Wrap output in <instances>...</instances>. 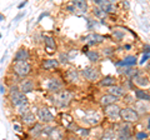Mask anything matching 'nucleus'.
Here are the masks:
<instances>
[{"label": "nucleus", "instance_id": "nucleus-10", "mask_svg": "<svg viewBox=\"0 0 150 140\" xmlns=\"http://www.w3.org/2000/svg\"><path fill=\"white\" fill-rule=\"evenodd\" d=\"M103 40H104V36H101L99 34H95V33H93V34H89L86 38H84V41H85L88 45L99 44V43H101Z\"/></svg>", "mask_w": 150, "mask_h": 140}, {"label": "nucleus", "instance_id": "nucleus-2", "mask_svg": "<svg viewBox=\"0 0 150 140\" xmlns=\"http://www.w3.org/2000/svg\"><path fill=\"white\" fill-rule=\"evenodd\" d=\"M10 99H11V103H13V105L14 106H16V108H19V113L23 114V113H25L26 110H24V108L28 104V99H26V96L23 94V93H16V94H14L10 96Z\"/></svg>", "mask_w": 150, "mask_h": 140}, {"label": "nucleus", "instance_id": "nucleus-19", "mask_svg": "<svg viewBox=\"0 0 150 140\" xmlns=\"http://www.w3.org/2000/svg\"><path fill=\"white\" fill-rule=\"evenodd\" d=\"M109 91H110L111 95H114V96H116V98L123 96V95H125V93H126L124 88H121V86H112Z\"/></svg>", "mask_w": 150, "mask_h": 140}, {"label": "nucleus", "instance_id": "nucleus-1", "mask_svg": "<svg viewBox=\"0 0 150 140\" xmlns=\"http://www.w3.org/2000/svg\"><path fill=\"white\" fill-rule=\"evenodd\" d=\"M71 93L69 90H60L58 93H55L54 96H53V103L59 106V108H64V106H67L69 104V101L71 100Z\"/></svg>", "mask_w": 150, "mask_h": 140}, {"label": "nucleus", "instance_id": "nucleus-13", "mask_svg": "<svg viewBox=\"0 0 150 140\" xmlns=\"http://www.w3.org/2000/svg\"><path fill=\"white\" fill-rule=\"evenodd\" d=\"M131 138V132L128 125H121L119 129V139L120 140H130Z\"/></svg>", "mask_w": 150, "mask_h": 140}, {"label": "nucleus", "instance_id": "nucleus-37", "mask_svg": "<svg viewBox=\"0 0 150 140\" xmlns=\"http://www.w3.org/2000/svg\"><path fill=\"white\" fill-rule=\"evenodd\" d=\"M0 93H1V94H4V86H3V85H0Z\"/></svg>", "mask_w": 150, "mask_h": 140}, {"label": "nucleus", "instance_id": "nucleus-21", "mask_svg": "<svg viewBox=\"0 0 150 140\" xmlns=\"http://www.w3.org/2000/svg\"><path fill=\"white\" fill-rule=\"evenodd\" d=\"M135 96L139 100H144V101H150V94H148L144 90H135Z\"/></svg>", "mask_w": 150, "mask_h": 140}, {"label": "nucleus", "instance_id": "nucleus-32", "mask_svg": "<svg viewBox=\"0 0 150 140\" xmlns=\"http://www.w3.org/2000/svg\"><path fill=\"white\" fill-rule=\"evenodd\" d=\"M150 58V53H148V54H144V57H143V59H142V62H140V64H144L146 60Z\"/></svg>", "mask_w": 150, "mask_h": 140}, {"label": "nucleus", "instance_id": "nucleus-5", "mask_svg": "<svg viewBox=\"0 0 150 140\" xmlns=\"http://www.w3.org/2000/svg\"><path fill=\"white\" fill-rule=\"evenodd\" d=\"M38 116H39L40 121L43 123H50L54 120V115L50 113V110L48 108H40L38 110Z\"/></svg>", "mask_w": 150, "mask_h": 140}, {"label": "nucleus", "instance_id": "nucleus-42", "mask_svg": "<svg viewBox=\"0 0 150 140\" xmlns=\"http://www.w3.org/2000/svg\"><path fill=\"white\" fill-rule=\"evenodd\" d=\"M148 69H149V71H150V64H149V66H148Z\"/></svg>", "mask_w": 150, "mask_h": 140}, {"label": "nucleus", "instance_id": "nucleus-33", "mask_svg": "<svg viewBox=\"0 0 150 140\" xmlns=\"http://www.w3.org/2000/svg\"><path fill=\"white\" fill-rule=\"evenodd\" d=\"M123 33H119V31H114V36H116V38H119V39H121L123 38Z\"/></svg>", "mask_w": 150, "mask_h": 140}, {"label": "nucleus", "instance_id": "nucleus-17", "mask_svg": "<svg viewBox=\"0 0 150 140\" xmlns=\"http://www.w3.org/2000/svg\"><path fill=\"white\" fill-rule=\"evenodd\" d=\"M50 140H62L63 139V132L58 128H53L49 133Z\"/></svg>", "mask_w": 150, "mask_h": 140}, {"label": "nucleus", "instance_id": "nucleus-39", "mask_svg": "<svg viewBox=\"0 0 150 140\" xmlns=\"http://www.w3.org/2000/svg\"><path fill=\"white\" fill-rule=\"evenodd\" d=\"M68 10H70V11H74V8H73V6H68Z\"/></svg>", "mask_w": 150, "mask_h": 140}, {"label": "nucleus", "instance_id": "nucleus-30", "mask_svg": "<svg viewBox=\"0 0 150 140\" xmlns=\"http://www.w3.org/2000/svg\"><path fill=\"white\" fill-rule=\"evenodd\" d=\"M19 91H20V89H19V86L13 85V86L10 88V96H11V95H14V94H16V93H19Z\"/></svg>", "mask_w": 150, "mask_h": 140}, {"label": "nucleus", "instance_id": "nucleus-26", "mask_svg": "<svg viewBox=\"0 0 150 140\" xmlns=\"http://www.w3.org/2000/svg\"><path fill=\"white\" fill-rule=\"evenodd\" d=\"M86 57L89 58L91 63H96L98 60H99V53L98 51H86Z\"/></svg>", "mask_w": 150, "mask_h": 140}, {"label": "nucleus", "instance_id": "nucleus-14", "mask_svg": "<svg viewBox=\"0 0 150 140\" xmlns=\"http://www.w3.org/2000/svg\"><path fill=\"white\" fill-rule=\"evenodd\" d=\"M119 100V98H116L114 95H111V94H106L101 98V104L104 105V106H109V105H112V104H115L116 101Z\"/></svg>", "mask_w": 150, "mask_h": 140}, {"label": "nucleus", "instance_id": "nucleus-11", "mask_svg": "<svg viewBox=\"0 0 150 140\" xmlns=\"http://www.w3.org/2000/svg\"><path fill=\"white\" fill-rule=\"evenodd\" d=\"M29 58H30V54L26 49H19L18 53L15 54L14 60H15V62H28Z\"/></svg>", "mask_w": 150, "mask_h": 140}, {"label": "nucleus", "instance_id": "nucleus-6", "mask_svg": "<svg viewBox=\"0 0 150 140\" xmlns=\"http://www.w3.org/2000/svg\"><path fill=\"white\" fill-rule=\"evenodd\" d=\"M35 88V84L33 80H30V79H24L20 85H19V89H20V93H23V94H28V93H31L33 90H34Z\"/></svg>", "mask_w": 150, "mask_h": 140}, {"label": "nucleus", "instance_id": "nucleus-3", "mask_svg": "<svg viewBox=\"0 0 150 140\" xmlns=\"http://www.w3.org/2000/svg\"><path fill=\"white\" fill-rule=\"evenodd\" d=\"M30 71H31V66L28 62H15V64H14V73L19 76L25 78L29 75Z\"/></svg>", "mask_w": 150, "mask_h": 140}, {"label": "nucleus", "instance_id": "nucleus-18", "mask_svg": "<svg viewBox=\"0 0 150 140\" xmlns=\"http://www.w3.org/2000/svg\"><path fill=\"white\" fill-rule=\"evenodd\" d=\"M100 6H101L100 9L104 13H114L115 11V4L112 1H103Z\"/></svg>", "mask_w": 150, "mask_h": 140}, {"label": "nucleus", "instance_id": "nucleus-24", "mask_svg": "<svg viewBox=\"0 0 150 140\" xmlns=\"http://www.w3.org/2000/svg\"><path fill=\"white\" fill-rule=\"evenodd\" d=\"M115 83H116L115 78H112V76H105V78L101 80L100 84H101L103 86H114Z\"/></svg>", "mask_w": 150, "mask_h": 140}, {"label": "nucleus", "instance_id": "nucleus-41", "mask_svg": "<svg viewBox=\"0 0 150 140\" xmlns=\"http://www.w3.org/2000/svg\"><path fill=\"white\" fill-rule=\"evenodd\" d=\"M1 20H4V15H1V14H0V21Z\"/></svg>", "mask_w": 150, "mask_h": 140}, {"label": "nucleus", "instance_id": "nucleus-16", "mask_svg": "<svg viewBox=\"0 0 150 140\" xmlns=\"http://www.w3.org/2000/svg\"><path fill=\"white\" fill-rule=\"evenodd\" d=\"M21 120L24 121L25 124L31 125V124L35 123V116H34V114H33V113H30L29 110H26L25 113L21 114Z\"/></svg>", "mask_w": 150, "mask_h": 140}, {"label": "nucleus", "instance_id": "nucleus-34", "mask_svg": "<svg viewBox=\"0 0 150 140\" xmlns=\"http://www.w3.org/2000/svg\"><path fill=\"white\" fill-rule=\"evenodd\" d=\"M60 59H62V60H63V62H62V63H68V57H67V55H64V54H62V55H60Z\"/></svg>", "mask_w": 150, "mask_h": 140}, {"label": "nucleus", "instance_id": "nucleus-31", "mask_svg": "<svg viewBox=\"0 0 150 140\" xmlns=\"http://www.w3.org/2000/svg\"><path fill=\"white\" fill-rule=\"evenodd\" d=\"M145 138H146V134H145V133H138L137 134V139H139V140L145 139Z\"/></svg>", "mask_w": 150, "mask_h": 140}, {"label": "nucleus", "instance_id": "nucleus-15", "mask_svg": "<svg viewBox=\"0 0 150 140\" xmlns=\"http://www.w3.org/2000/svg\"><path fill=\"white\" fill-rule=\"evenodd\" d=\"M137 64V58L133 57V55H130V57H126L123 62H119L116 63L118 66H133V65Z\"/></svg>", "mask_w": 150, "mask_h": 140}, {"label": "nucleus", "instance_id": "nucleus-22", "mask_svg": "<svg viewBox=\"0 0 150 140\" xmlns=\"http://www.w3.org/2000/svg\"><path fill=\"white\" fill-rule=\"evenodd\" d=\"M67 78L69 79V81H71V83H78L79 81V74L76 70H69L68 74H67Z\"/></svg>", "mask_w": 150, "mask_h": 140}, {"label": "nucleus", "instance_id": "nucleus-9", "mask_svg": "<svg viewBox=\"0 0 150 140\" xmlns=\"http://www.w3.org/2000/svg\"><path fill=\"white\" fill-rule=\"evenodd\" d=\"M46 88H48V90L51 91V93H58L62 90V88H63V84L60 83L58 79H50V80L48 81V84H46Z\"/></svg>", "mask_w": 150, "mask_h": 140}, {"label": "nucleus", "instance_id": "nucleus-7", "mask_svg": "<svg viewBox=\"0 0 150 140\" xmlns=\"http://www.w3.org/2000/svg\"><path fill=\"white\" fill-rule=\"evenodd\" d=\"M105 113L111 119H116L120 116V108L116 104H112L109 106H105Z\"/></svg>", "mask_w": 150, "mask_h": 140}, {"label": "nucleus", "instance_id": "nucleus-4", "mask_svg": "<svg viewBox=\"0 0 150 140\" xmlns=\"http://www.w3.org/2000/svg\"><path fill=\"white\" fill-rule=\"evenodd\" d=\"M120 116L124 121H128V123L138 121V119H139L138 111L135 109H131V108H125L123 110H120Z\"/></svg>", "mask_w": 150, "mask_h": 140}, {"label": "nucleus", "instance_id": "nucleus-40", "mask_svg": "<svg viewBox=\"0 0 150 140\" xmlns=\"http://www.w3.org/2000/svg\"><path fill=\"white\" fill-rule=\"evenodd\" d=\"M67 140H79V139H76V138H69V139H67Z\"/></svg>", "mask_w": 150, "mask_h": 140}, {"label": "nucleus", "instance_id": "nucleus-29", "mask_svg": "<svg viewBox=\"0 0 150 140\" xmlns=\"http://www.w3.org/2000/svg\"><path fill=\"white\" fill-rule=\"evenodd\" d=\"M94 14H95V15H96L98 18H103V16L105 15V13L100 8H95V9H94Z\"/></svg>", "mask_w": 150, "mask_h": 140}, {"label": "nucleus", "instance_id": "nucleus-8", "mask_svg": "<svg viewBox=\"0 0 150 140\" xmlns=\"http://www.w3.org/2000/svg\"><path fill=\"white\" fill-rule=\"evenodd\" d=\"M83 75L85 76L88 80H96L98 78H99V73H98V70L95 68H91V66H89V68H85L83 70Z\"/></svg>", "mask_w": 150, "mask_h": 140}, {"label": "nucleus", "instance_id": "nucleus-28", "mask_svg": "<svg viewBox=\"0 0 150 140\" xmlns=\"http://www.w3.org/2000/svg\"><path fill=\"white\" fill-rule=\"evenodd\" d=\"M84 121L88 124H98L99 119L95 118V116H85V118H84Z\"/></svg>", "mask_w": 150, "mask_h": 140}, {"label": "nucleus", "instance_id": "nucleus-38", "mask_svg": "<svg viewBox=\"0 0 150 140\" xmlns=\"http://www.w3.org/2000/svg\"><path fill=\"white\" fill-rule=\"evenodd\" d=\"M14 129H15V130H20V127H19V125H14Z\"/></svg>", "mask_w": 150, "mask_h": 140}, {"label": "nucleus", "instance_id": "nucleus-12", "mask_svg": "<svg viewBox=\"0 0 150 140\" xmlns=\"http://www.w3.org/2000/svg\"><path fill=\"white\" fill-rule=\"evenodd\" d=\"M133 80L139 86H143L144 88V86H148L149 85V79H148V76H145L144 74H137L135 76H133Z\"/></svg>", "mask_w": 150, "mask_h": 140}, {"label": "nucleus", "instance_id": "nucleus-35", "mask_svg": "<svg viewBox=\"0 0 150 140\" xmlns=\"http://www.w3.org/2000/svg\"><path fill=\"white\" fill-rule=\"evenodd\" d=\"M80 132H81V134H83V135H88V134H89V130H86V129H85V130L81 129Z\"/></svg>", "mask_w": 150, "mask_h": 140}, {"label": "nucleus", "instance_id": "nucleus-20", "mask_svg": "<svg viewBox=\"0 0 150 140\" xmlns=\"http://www.w3.org/2000/svg\"><path fill=\"white\" fill-rule=\"evenodd\" d=\"M59 65V60L56 59H48V60H44L43 63V68L44 69H54Z\"/></svg>", "mask_w": 150, "mask_h": 140}, {"label": "nucleus", "instance_id": "nucleus-25", "mask_svg": "<svg viewBox=\"0 0 150 140\" xmlns=\"http://www.w3.org/2000/svg\"><path fill=\"white\" fill-rule=\"evenodd\" d=\"M44 43H45V46L49 49H55L56 48V44H55V40L51 38V36H44Z\"/></svg>", "mask_w": 150, "mask_h": 140}, {"label": "nucleus", "instance_id": "nucleus-23", "mask_svg": "<svg viewBox=\"0 0 150 140\" xmlns=\"http://www.w3.org/2000/svg\"><path fill=\"white\" fill-rule=\"evenodd\" d=\"M73 5L75 8H78L79 10L83 11V13H85L86 9H88V4H86V1H84V0H76V1H73Z\"/></svg>", "mask_w": 150, "mask_h": 140}, {"label": "nucleus", "instance_id": "nucleus-36", "mask_svg": "<svg viewBox=\"0 0 150 140\" xmlns=\"http://www.w3.org/2000/svg\"><path fill=\"white\" fill-rule=\"evenodd\" d=\"M25 5H26V1L21 3V4H19V8H23V6H25Z\"/></svg>", "mask_w": 150, "mask_h": 140}, {"label": "nucleus", "instance_id": "nucleus-27", "mask_svg": "<svg viewBox=\"0 0 150 140\" xmlns=\"http://www.w3.org/2000/svg\"><path fill=\"white\" fill-rule=\"evenodd\" d=\"M43 127H41V125H39V124H36L35 125V128H33L31 129V134L33 135H35V136H36V135H39V134H41V133H43Z\"/></svg>", "mask_w": 150, "mask_h": 140}]
</instances>
